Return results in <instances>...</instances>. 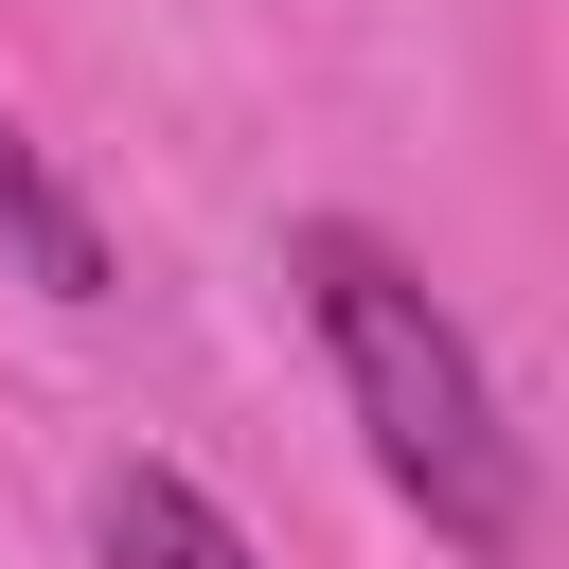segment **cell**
<instances>
[{
    "label": "cell",
    "instance_id": "6da1fadb",
    "mask_svg": "<svg viewBox=\"0 0 569 569\" xmlns=\"http://www.w3.org/2000/svg\"><path fill=\"white\" fill-rule=\"evenodd\" d=\"M284 284H302V320H320V356H338V391H356L373 480H391L445 551L516 569V551H533V445L498 427V373L462 356V320H445L356 213H302V231H284Z\"/></svg>",
    "mask_w": 569,
    "mask_h": 569
},
{
    "label": "cell",
    "instance_id": "7a4b0ae2",
    "mask_svg": "<svg viewBox=\"0 0 569 569\" xmlns=\"http://www.w3.org/2000/svg\"><path fill=\"white\" fill-rule=\"evenodd\" d=\"M0 231H18V267L53 284V302H107V231H89V196L36 160V124L0 107Z\"/></svg>",
    "mask_w": 569,
    "mask_h": 569
},
{
    "label": "cell",
    "instance_id": "3957f363",
    "mask_svg": "<svg viewBox=\"0 0 569 569\" xmlns=\"http://www.w3.org/2000/svg\"><path fill=\"white\" fill-rule=\"evenodd\" d=\"M107 569H267V551H249L178 462H124V480H107Z\"/></svg>",
    "mask_w": 569,
    "mask_h": 569
}]
</instances>
